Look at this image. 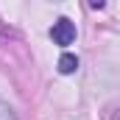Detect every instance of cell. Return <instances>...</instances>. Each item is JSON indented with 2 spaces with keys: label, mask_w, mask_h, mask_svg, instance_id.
I'll use <instances>...</instances> for the list:
<instances>
[{
  "label": "cell",
  "mask_w": 120,
  "mask_h": 120,
  "mask_svg": "<svg viewBox=\"0 0 120 120\" xmlns=\"http://www.w3.org/2000/svg\"><path fill=\"white\" fill-rule=\"evenodd\" d=\"M0 120H17V115H14V109L6 103V101H0Z\"/></svg>",
  "instance_id": "3957f363"
},
{
  "label": "cell",
  "mask_w": 120,
  "mask_h": 120,
  "mask_svg": "<svg viewBox=\"0 0 120 120\" xmlns=\"http://www.w3.org/2000/svg\"><path fill=\"white\" fill-rule=\"evenodd\" d=\"M50 36H53V42H56V45H73V39H75V25H73L67 17H61V20L53 22Z\"/></svg>",
  "instance_id": "6da1fadb"
},
{
  "label": "cell",
  "mask_w": 120,
  "mask_h": 120,
  "mask_svg": "<svg viewBox=\"0 0 120 120\" xmlns=\"http://www.w3.org/2000/svg\"><path fill=\"white\" fill-rule=\"evenodd\" d=\"M78 70V56H73V53H64L59 59V73H64V75H70V73H75Z\"/></svg>",
  "instance_id": "7a4b0ae2"
}]
</instances>
